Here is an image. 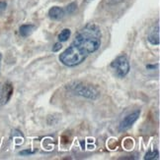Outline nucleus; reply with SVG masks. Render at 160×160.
<instances>
[{"mask_svg":"<svg viewBox=\"0 0 160 160\" xmlns=\"http://www.w3.org/2000/svg\"><path fill=\"white\" fill-rule=\"evenodd\" d=\"M61 47H62L61 42H57V43L54 44V46L52 47V51H53V52H58V50L61 49Z\"/></svg>","mask_w":160,"mask_h":160,"instance_id":"obj_12","label":"nucleus"},{"mask_svg":"<svg viewBox=\"0 0 160 160\" xmlns=\"http://www.w3.org/2000/svg\"><path fill=\"white\" fill-rule=\"evenodd\" d=\"M35 27L34 25H32V24H26V25H22L20 27V30H19V32H20V34L22 36L23 38H27V37H29L30 34L34 32V30H35Z\"/></svg>","mask_w":160,"mask_h":160,"instance_id":"obj_8","label":"nucleus"},{"mask_svg":"<svg viewBox=\"0 0 160 160\" xmlns=\"http://www.w3.org/2000/svg\"><path fill=\"white\" fill-rule=\"evenodd\" d=\"M102 32L96 24H88L77 32L75 38L66 49L60 53L59 61L66 67H75L96 52L101 46Z\"/></svg>","mask_w":160,"mask_h":160,"instance_id":"obj_1","label":"nucleus"},{"mask_svg":"<svg viewBox=\"0 0 160 160\" xmlns=\"http://www.w3.org/2000/svg\"><path fill=\"white\" fill-rule=\"evenodd\" d=\"M159 156V152L158 150H149L146 154L144 156V159H147V160H151V159H158Z\"/></svg>","mask_w":160,"mask_h":160,"instance_id":"obj_10","label":"nucleus"},{"mask_svg":"<svg viewBox=\"0 0 160 160\" xmlns=\"http://www.w3.org/2000/svg\"><path fill=\"white\" fill-rule=\"evenodd\" d=\"M160 29H159V23L157 22L156 25H154L152 27V29L150 30L149 33H148V41L152 44V45H159L160 43Z\"/></svg>","mask_w":160,"mask_h":160,"instance_id":"obj_5","label":"nucleus"},{"mask_svg":"<svg viewBox=\"0 0 160 160\" xmlns=\"http://www.w3.org/2000/svg\"><path fill=\"white\" fill-rule=\"evenodd\" d=\"M1 58H2V56H1V53H0V64H1Z\"/></svg>","mask_w":160,"mask_h":160,"instance_id":"obj_16","label":"nucleus"},{"mask_svg":"<svg viewBox=\"0 0 160 160\" xmlns=\"http://www.w3.org/2000/svg\"><path fill=\"white\" fill-rule=\"evenodd\" d=\"M146 68L147 69H154L155 68V65H147Z\"/></svg>","mask_w":160,"mask_h":160,"instance_id":"obj_14","label":"nucleus"},{"mask_svg":"<svg viewBox=\"0 0 160 160\" xmlns=\"http://www.w3.org/2000/svg\"><path fill=\"white\" fill-rule=\"evenodd\" d=\"M70 34H71V32L69 29H64L60 32V33L58 34V40L59 42H64L66 41L69 38H70Z\"/></svg>","mask_w":160,"mask_h":160,"instance_id":"obj_9","label":"nucleus"},{"mask_svg":"<svg viewBox=\"0 0 160 160\" xmlns=\"http://www.w3.org/2000/svg\"><path fill=\"white\" fill-rule=\"evenodd\" d=\"M111 68L113 69L117 77L120 79H124L129 74L130 70V62L126 55H120L118 56L112 63H111Z\"/></svg>","mask_w":160,"mask_h":160,"instance_id":"obj_3","label":"nucleus"},{"mask_svg":"<svg viewBox=\"0 0 160 160\" xmlns=\"http://www.w3.org/2000/svg\"><path fill=\"white\" fill-rule=\"evenodd\" d=\"M12 94L11 85H1L0 83V105L6 103L10 99Z\"/></svg>","mask_w":160,"mask_h":160,"instance_id":"obj_6","label":"nucleus"},{"mask_svg":"<svg viewBox=\"0 0 160 160\" xmlns=\"http://www.w3.org/2000/svg\"><path fill=\"white\" fill-rule=\"evenodd\" d=\"M76 8H77V5H76V3H74V2L70 3L69 5H67L66 8L64 9L65 10V14H72L76 10Z\"/></svg>","mask_w":160,"mask_h":160,"instance_id":"obj_11","label":"nucleus"},{"mask_svg":"<svg viewBox=\"0 0 160 160\" xmlns=\"http://www.w3.org/2000/svg\"><path fill=\"white\" fill-rule=\"evenodd\" d=\"M91 1H93V0H84V1H83V3H85V4H87V3H89V2H91Z\"/></svg>","mask_w":160,"mask_h":160,"instance_id":"obj_15","label":"nucleus"},{"mask_svg":"<svg viewBox=\"0 0 160 160\" xmlns=\"http://www.w3.org/2000/svg\"><path fill=\"white\" fill-rule=\"evenodd\" d=\"M65 16V10L58 6H53L48 10V17L52 20H60Z\"/></svg>","mask_w":160,"mask_h":160,"instance_id":"obj_7","label":"nucleus"},{"mask_svg":"<svg viewBox=\"0 0 160 160\" xmlns=\"http://www.w3.org/2000/svg\"><path fill=\"white\" fill-rule=\"evenodd\" d=\"M68 89L76 95L89 99H96L99 95V92L95 88L89 85H85L83 82H74L72 85H69Z\"/></svg>","mask_w":160,"mask_h":160,"instance_id":"obj_2","label":"nucleus"},{"mask_svg":"<svg viewBox=\"0 0 160 160\" xmlns=\"http://www.w3.org/2000/svg\"><path fill=\"white\" fill-rule=\"evenodd\" d=\"M140 115H141L140 110H136V111H135V112L130 113L129 115H127L121 121V123L119 125V132H124V131L129 130L137 121Z\"/></svg>","mask_w":160,"mask_h":160,"instance_id":"obj_4","label":"nucleus"},{"mask_svg":"<svg viewBox=\"0 0 160 160\" xmlns=\"http://www.w3.org/2000/svg\"><path fill=\"white\" fill-rule=\"evenodd\" d=\"M6 7H7L6 2H4V1H0V14H1L2 12H4V11H5Z\"/></svg>","mask_w":160,"mask_h":160,"instance_id":"obj_13","label":"nucleus"}]
</instances>
